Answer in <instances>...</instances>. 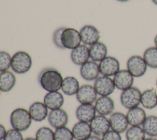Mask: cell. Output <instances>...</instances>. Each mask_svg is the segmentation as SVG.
Instances as JSON below:
<instances>
[{
    "instance_id": "14",
    "label": "cell",
    "mask_w": 157,
    "mask_h": 140,
    "mask_svg": "<svg viewBox=\"0 0 157 140\" xmlns=\"http://www.w3.org/2000/svg\"><path fill=\"white\" fill-rule=\"evenodd\" d=\"M134 77L126 69L120 70L113 78L116 88L123 91L133 86Z\"/></svg>"
},
{
    "instance_id": "1",
    "label": "cell",
    "mask_w": 157,
    "mask_h": 140,
    "mask_svg": "<svg viewBox=\"0 0 157 140\" xmlns=\"http://www.w3.org/2000/svg\"><path fill=\"white\" fill-rule=\"evenodd\" d=\"M63 77L61 73L52 68L44 69L38 77V82L40 87L47 92L61 90Z\"/></svg>"
},
{
    "instance_id": "12",
    "label": "cell",
    "mask_w": 157,
    "mask_h": 140,
    "mask_svg": "<svg viewBox=\"0 0 157 140\" xmlns=\"http://www.w3.org/2000/svg\"><path fill=\"white\" fill-rule=\"evenodd\" d=\"M109 119L111 130L120 133H124L130 126L126 115L121 112H113Z\"/></svg>"
},
{
    "instance_id": "18",
    "label": "cell",
    "mask_w": 157,
    "mask_h": 140,
    "mask_svg": "<svg viewBox=\"0 0 157 140\" xmlns=\"http://www.w3.org/2000/svg\"><path fill=\"white\" fill-rule=\"evenodd\" d=\"M94 104H80L75 109L78 121L90 123L97 115Z\"/></svg>"
},
{
    "instance_id": "10",
    "label": "cell",
    "mask_w": 157,
    "mask_h": 140,
    "mask_svg": "<svg viewBox=\"0 0 157 140\" xmlns=\"http://www.w3.org/2000/svg\"><path fill=\"white\" fill-rule=\"evenodd\" d=\"M98 95L94 86L85 84L80 87L75 97L80 104H94L98 98Z\"/></svg>"
},
{
    "instance_id": "41",
    "label": "cell",
    "mask_w": 157,
    "mask_h": 140,
    "mask_svg": "<svg viewBox=\"0 0 157 140\" xmlns=\"http://www.w3.org/2000/svg\"><path fill=\"white\" fill-rule=\"evenodd\" d=\"M151 1L153 2V3L155 5L157 6V0H151Z\"/></svg>"
},
{
    "instance_id": "15",
    "label": "cell",
    "mask_w": 157,
    "mask_h": 140,
    "mask_svg": "<svg viewBox=\"0 0 157 140\" xmlns=\"http://www.w3.org/2000/svg\"><path fill=\"white\" fill-rule=\"evenodd\" d=\"M80 34L82 42L86 45H92L99 42L100 33L93 25H84L80 30Z\"/></svg>"
},
{
    "instance_id": "8",
    "label": "cell",
    "mask_w": 157,
    "mask_h": 140,
    "mask_svg": "<svg viewBox=\"0 0 157 140\" xmlns=\"http://www.w3.org/2000/svg\"><path fill=\"white\" fill-rule=\"evenodd\" d=\"M100 73L104 76H114L120 70V64L117 58L107 56L99 63Z\"/></svg>"
},
{
    "instance_id": "2",
    "label": "cell",
    "mask_w": 157,
    "mask_h": 140,
    "mask_svg": "<svg viewBox=\"0 0 157 140\" xmlns=\"http://www.w3.org/2000/svg\"><path fill=\"white\" fill-rule=\"evenodd\" d=\"M33 121L28 109L23 107H17L13 109L9 117L12 128L21 132L28 130Z\"/></svg>"
},
{
    "instance_id": "33",
    "label": "cell",
    "mask_w": 157,
    "mask_h": 140,
    "mask_svg": "<svg viewBox=\"0 0 157 140\" xmlns=\"http://www.w3.org/2000/svg\"><path fill=\"white\" fill-rule=\"evenodd\" d=\"M3 140H24L21 131L13 128L7 130Z\"/></svg>"
},
{
    "instance_id": "23",
    "label": "cell",
    "mask_w": 157,
    "mask_h": 140,
    "mask_svg": "<svg viewBox=\"0 0 157 140\" xmlns=\"http://www.w3.org/2000/svg\"><path fill=\"white\" fill-rule=\"evenodd\" d=\"M140 105L145 109L157 107V92L154 88L146 89L142 92Z\"/></svg>"
},
{
    "instance_id": "22",
    "label": "cell",
    "mask_w": 157,
    "mask_h": 140,
    "mask_svg": "<svg viewBox=\"0 0 157 140\" xmlns=\"http://www.w3.org/2000/svg\"><path fill=\"white\" fill-rule=\"evenodd\" d=\"M71 130L74 140H86L93 134L90 124L88 122L78 121Z\"/></svg>"
},
{
    "instance_id": "30",
    "label": "cell",
    "mask_w": 157,
    "mask_h": 140,
    "mask_svg": "<svg viewBox=\"0 0 157 140\" xmlns=\"http://www.w3.org/2000/svg\"><path fill=\"white\" fill-rule=\"evenodd\" d=\"M36 140H55V130L49 126H41L36 132Z\"/></svg>"
},
{
    "instance_id": "42",
    "label": "cell",
    "mask_w": 157,
    "mask_h": 140,
    "mask_svg": "<svg viewBox=\"0 0 157 140\" xmlns=\"http://www.w3.org/2000/svg\"><path fill=\"white\" fill-rule=\"evenodd\" d=\"M118 1H120V2H127V1H129V0H117Z\"/></svg>"
},
{
    "instance_id": "32",
    "label": "cell",
    "mask_w": 157,
    "mask_h": 140,
    "mask_svg": "<svg viewBox=\"0 0 157 140\" xmlns=\"http://www.w3.org/2000/svg\"><path fill=\"white\" fill-rule=\"evenodd\" d=\"M12 56L6 51L0 52V71H8L11 68Z\"/></svg>"
},
{
    "instance_id": "40",
    "label": "cell",
    "mask_w": 157,
    "mask_h": 140,
    "mask_svg": "<svg viewBox=\"0 0 157 140\" xmlns=\"http://www.w3.org/2000/svg\"><path fill=\"white\" fill-rule=\"evenodd\" d=\"M24 140H36V139L33 137H28V138H26L24 139Z\"/></svg>"
},
{
    "instance_id": "13",
    "label": "cell",
    "mask_w": 157,
    "mask_h": 140,
    "mask_svg": "<svg viewBox=\"0 0 157 140\" xmlns=\"http://www.w3.org/2000/svg\"><path fill=\"white\" fill-rule=\"evenodd\" d=\"M98 114L105 116L110 115L115 109L113 99L109 96H99L94 103Z\"/></svg>"
},
{
    "instance_id": "21",
    "label": "cell",
    "mask_w": 157,
    "mask_h": 140,
    "mask_svg": "<svg viewBox=\"0 0 157 140\" xmlns=\"http://www.w3.org/2000/svg\"><path fill=\"white\" fill-rule=\"evenodd\" d=\"M126 115L130 126H142L147 117L144 108L140 106L128 109Z\"/></svg>"
},
{
    "instance_id": "4",
    "label": "cell",
    "mask_w": 157,
    "mask_h": 140,
    "mask_svg": "<svg viewBox=\"0 0 157 140\" xmlns=\"http://www.w3.org/2000/svg\"><path fill=\"white\" fill-rule=\"evenodd\" d=\"M142 91L136 87H131L121 91L120 101L121 106L128 109L140 105Z\"/></svg>"
},
{
    "instance_id": "36",
    "label": "cell",
    "mask_w": 157,
    "mask_h": 140,
    "mask_svg": "<svg viewBox=\"0 0 157 140\" xmlns=\"http://www.w3.org/2000/svg\"><path fill=\"white\" fill-rule=\"evenodd\" d=\"M7 130H6V127L2 125H0V140H3L4 138L6 133H7Z\"/></svg>"
},
{
    "instance_id": "6",
    "label": "cell",
    "mask_w": 157,
    "mask_h": 140,
    "mask_svg": "<svg viewBox=\"0 0 157 140\" xmlns=\"http://www.w3.org/2000/svg\"><path fill=\"white\" fill-rule=\"evenodd\" d=\"M61 42L64 49L72 50L80 45V32L72 28H65L62 33Z\"/></svg>"
},
{
    "instance_id": "20",
    "label": "cell",
    "mask_w": 157,
    "mask_h": 140,
    "mask_svg": "<svg viewBox=\"0 0 157 140\" xmlns=\"http://www.w3.org/2000/svg\"><path fill=\"white\" fill-rule=\"evenodd\" d=\"M43 102L50 110L61 108L64 103V98L59 91L47 92L43 99Z\"/></svg>"
},
{
    "instance_id": "29",
    "label": "cell",
    "mask_w": 157,
    "mask_h": 140,
    "mask_svg": "<svg viewBox=\"0 0 157 140\" xmlns=\"http://www.w3.org/2000/svg\"><path fill=\"white\" fill-rule=\"evenodd\" d=\"M126 140H144L146 134L142 126H129L125 131Z\"/></svg>"
},
{
    "instance_id": "26",
    "label": "cell",
    "mask_w": 157,
    "mask_h": 140,
    "mask_svg": "<svg viewBox=\"0 0 157 140\" xmlns=\"http://www.w3.org/2000/svg\"><path fill=\"white\" fill-rule=\"evenodd\" d=\"M89 51L91 60L95 62H100L107 56L108 50L104 43L98 42L90 46Z\"/></svg>"
},
{
    "instance_id": "9",
    "label": "cell",
    "mask_w": 157,
    "mask_h": 140,
    "mask_svg": "<svg viewBox=\"0 0 157 140\" xmlns=\"http://www.w3.org/2000/svg\"><path fill=\"white\" fill-rule=\"evenodd\" d=\"M47 120L52 128L57 129L67 125L69 122V115L64 109L59 108L50 110L48 115Z\"/></svg>"
},
{
    "instance_id": "17",
    "label": "cell",
    "mask_w": 157,
    "mask_h": 140,
    "mask_svg": "<svg viewBox=\"0 0 157 140\" xmlns=\"http://www.w3.org/2000/svg\"><path fill=\"white\" fill-rule=\"evenodd\" d=\"M28 111L33 121L41 122L47 119L50 110L42 101H34L29 107Z\"/></svg>"
},
{
    "instance_id": "3",
    "label": "cell",
    "mask_w": 157,
    "mask_h": 140,
    "mask_svg": "<svg viewBox=\"0 0 157 140\" xmlns=\"http://www.w3.org/2000/svg\"><path fill=\"white\" fill-rule=\"evenodd\" d=\"M32 64V58L26 52L18 51L12 56L11 69L16 74H23L28 72Z\"/></svg>"
},
{
    "instance_id": "11",
    "label": "cell",
    "mask_w": 157,
    "mask_h": 140,
    "mask_svg": "<svg viewBox=\"0 0 157 140\" xmlns=\"http://www.w3.org/2000/svg\"><path fill=\"white\" fill-rule=\"evenodd\" d=\"M90 124L93 134L100 137L111 130L109 119L105 115L97 114Z\"/></svg>"
},
{
    "instance_id": "37",
    "label": "cell",
    "mask_w": 157,
    "mask_h": 140,
    "mask_svg": "<svg viewBox=\"0 0 157 140\" xmlns=\"http://www.w3.org/2000/svg\"><path fill=\"white\" fill-rule=\"evenodd\" d=\"M86 140H102V139L100 136H98L95 134H92L88 138H87Z\"/></svg>"
},
{
    "instance_id": "27",
    "label": "cell",
    "mask_w": 157,
    "mask_h": 140,
    "mask_svg": "<svg viewBox=\"0 0 157 140\" xmlns=\"http://www.w3.org/2000/svg\"><path fill=\"white\" fill-rule=\"evenodd\" d=\"M142 127L146 135L150 137H157V115H147Z\"/></svg>"
},
{
    "instance_id": "19",
    "label": "cell",
    "mask_w": 157,
    "mask_h": 140,
    "mask_svg": "<svg viewBox=\"0 0 157 140\" xmlns=\"http://www.w3.org/2000/svg\"><path fill=\"white\" fill-rule=\"evenodd\" d=\"M70 57L74 64L82 66L88 61L90 58L89 48L85 44H80L72 50Z\"/></svg>"
},
{
    "instance_id": "25",
    "label": "cell",
    "mask_w": 157,
    "mask_h": 140,
    "mask_svg": "<svg viewBox=\"0 0 157 140\" xmlns=\"http://www.w3.org/2000/svg\"><path fill=\"white\" fill-rule=\"evenodd\" d=\"M78 80L74 76H67L63 79L61 90L62 92L67 96L75 95L80 88Z\"/></svg>"
},
{
    "instance_id": "43",
    "label": "cell",
    "mask_w": 157,
    "mask_h": 140,
    "mask_svg": "<svg viewBox=\"0 0 157 140\" xmlns=\"http://www.w3.org/2000/svg\"><path fill=\"white\" fill-rule=\"evenodd\" d=\"M156 88H157V79H156Z\"/></svg>"
},
{
    "instance_id": "31",
    "label": "cell",
    "mask_w": 157,
    "mask_h": 140,
    "mask_svg": "<svg viewBox=\"0 0 157 140\" xmlns=\"http://www.w3.org/2000/svg\"><path fill=\"white\" fill-rule=\"evenodd\" d=\"M55 140H74L72 130L66 126L55 129Z\"/></svg>"
},
{
    "instance_id": "35",
    "label": "cell",
    "mask_w": 157,
    "mask_h": 140,
    "mask_svg": "<svg viewBox=\"0 0 157 140\" xmlns=\"http://www.w3.org/2000/svg\"><path fill=\"white\" fill-rule=\"evenodd\" d=\"M102 140H122L121 133L110 130L101 137Z\"/></svg>"
},
{
    "instance_id": "5",
    "label": "cell",
    "mask_w": 157,
    "mask_h": 140,
    "mask_svg": "<svg viewBox=\"0 0 157 140\" xmlns=\"http://www.w3.org/2000/svg\"><path fill=\"white\" fill-rule=\"evenodd\" d=\"M147 68L148 66L144 58L140 55H132L126 61V69L134 77L139 78L144 76Z\"/></svg>"
},
{
    "instance_id": "44",
    "label": "cell",
    "mask_w": 157,
    "mask_h": 140,
    "mask_svg": "<svg viewBox=\"0 0 157 140\" xmlns=\"http://www.w3.org/2000/svg\"><path fill=\"white\" fill-rule=\"evenodd\" d=\"M156 138H157V137H156Z\"/></svg>"
},
{
    "instance_id": "7",
    "label": "cell",
    "mask_w": 157,
    "mask_h": 140,
    "mask_svg": "<svg viewBox=\"0 0 157 140\" xmlns=\"http://www.w3.org/2000/svg\"><path fill=\"white\" fill-rule=\"evenodd\" d=\"M93 86L99 96H110L116 88L113 79L104 76L96 79Z\"/></svg>"
},
{
    "instance_id": "39",
    "label": "cell",
    "mask_w": 157,
    "mask_h": 140,
    "mask_svg": "<svg viewBox=\"0 0 157 140\" xmlns=\"http://www.w3.org/2000/svg\"><path fill=\"white\" fill-rule=\"evenodd\" d=\"M154 44H155V46L157 47V34L155 35V37H154Z\"/></svg>"
},
{
    "instance_id": "28",
    "label": "cell",
    "mask_w": 157,
    "mask_h": 140,
    "mask_svg": "<svg viewBox=\"0 0 157 140\" xmlns=\"http://www.w3.org/2000/svg\"><path fill=\"white\" fill-rule=\"evenodd\" d=\"M148 67L152 69H157V47L154 46L149 47L145 50L143 53Z\"/></svg>"
},
{
    "instance_id": "24",
    "label": "cell",
    "mask_w": 157,
    "mask_h": 140,
    "mask_svg": "<svg viewBox=\"0 0 157 140\" xmlns=\"http://www.w3.org/2000/svg\"><path fill=\"white\" fill-rule=\"evenodd\" d=\"M15 74L9 71L1 72L0 73V90L2 92L7 93L11 91L16 84Z\"/></svg>"
},
{
    "instance_id": "16",
    "label": "cell",
    "mask_w": 157,
    "mask_h": 140,
    "mask_svg": "<svg viewBox=\"0 0 157 140\" xmlns=\"http://www.w3.org/2000/svg\"><path fill=\"white\" fill-rule=\"evenodd\" d=\"M80 74L86 81H94L101 74L99 64L93 60H89L80 66Z\"/></svg>"
},
{
    "instance_id": "38",
    "label": "cell",
    "mask_w": 157,
    "mask_h": 140,
    "mask_svg": "<svg viewBox=\"0 0 157 140\" xmlns=\"http://www.w3.org/2000/svg\"><path fill=\"white\" fill-rule=\"evenodd\" d=\"M144 140H157V138L155 137L148 136V138H145V139Z\"/></svg>"
},
{
    "instance_id": "34",
    "label": "cell",
    "mask_w": 157,
    "mask_h": 140,
    "mask_svg": "<svg viewBox=\"0 0 157 140\" xmlns=\"http://www.w3.org/2000/svg\"><path fill=\"white\" fill-rule=\"evenodd\" d=\"M64 29V27H60L56 29L53 34V42L54 44L60 49H64V47L61 42V35Z\"/></svg>"
}]
</instances>
